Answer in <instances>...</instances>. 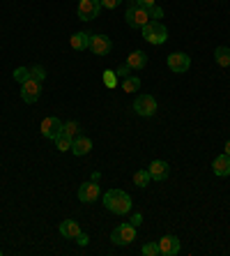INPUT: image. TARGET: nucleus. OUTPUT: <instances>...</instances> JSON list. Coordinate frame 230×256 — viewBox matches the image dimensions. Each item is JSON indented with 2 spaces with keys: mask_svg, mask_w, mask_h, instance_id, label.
<instances>
[{
  "mask_svg": "<svg viewBox=\"0 0 230 256\" xmlns=\"http://www.w3.org/2000/svg\"><path fill=\"white\" fill-rule=\"evenodd\" d=\"M104 206H106L108 212L115 214H127L131 210V196L122 190H108L104 196H101Z\"/></svg>",
  "mask_w": 230,
  "mask_h": 256,
  "instance_id": "1",
  "label": "nucleus"
},
{
  "mask_svg": "<svg viewBox=\"0 0 230 256\" xmlns=\"http://www.w3.org/2000/svg\"><path fill=\"white\" fill-rule=\"evenodd\" d=\"M141 30H143V40L150 44H164L168 40V28L161 21H150Z\"/></svg>",
  "mask_w": 230,
  "mask_h": 256,
  "instance_id": "2",
  "label": "nucleus"
},
{
  "mask_svg": "<svg viewBox=\"0 0 230 256\" xmlns=\"http://www.w3.org/2000/svg\"><path fill=\"white\" fill-rule=\"evenodd\" d=\"M124 18H127V26H129V28H143L145 24L152 21V12L145 10V7H138V5L131 2L129 10H127V14H124Z\"/></svg>",
  "mask_w": 230,
  "mask_h": 256,
  "instance_id": "3",
  "label": "nucleus"
},
{
  "mask_svg": "<svg viewBox=\"0 0 230 256\" xmlns=\"http://www.w3.org/2000/svg\"><path fill=\"white\" fill-rule=\"evenodd\" d=\"M111 240L115 244H120V247L134 242V240H136V226H134V224H120V226L113 228Z\"/></svg>",
  "mask_w": 230,
  "mask_h": 256,
  "instance_id": "4",
  "label": "nucleus"
},
{
  "mask_svg": "<svg viewBox=\"0 0 230 256\" xmlns=\"http://www.w3.org/2000/svg\"><path fill=\"white\" fill-rule=\"evenodd\" d=\"M134 114L143 116V118H150V116L157 114V100L152 95H138L134 100Z\"/></svg>",
  "mask_w": 230,
  "mask_h": 256,
  "instance_id": "5",
  "label": "nucleus"
},
{
  "mask_svg": "<svg viewBox=\"0 0 230 256\" xmlns=\"http://www.w3.org/2000/svg\"><path fill=\"white\" fill-rule=\"evenodd\" d=\"M101 12V2L99 0H78V18L81 21H92Z\"/></svg>",
  "mask_w": 230,
  "mask_h": 256,
  "instance_id": "6",
  "label": "nucleus"
},
{
  "mask_svg": "<svg viewBox=\"0 0 230 256\" xmlns=\"http://www.w3.org/2000/svg\"><path fill=\"white\" fill-rule=\"evenodd\" d=\"M166 62H168L171 72H175V74H184V72H189V67H191V58L187 54H182V51L171 54Z\"/></svg>",
  "mask_w": 230,
  "mask_h": 256,
  "instance_id": "7",
  "label": "nucleus"
},
{
  "mask_svg": "<svg viewBox=\"0 0 230 256\" xmlns=\"http://www.w3.org/2000/svg\"><path fill=\"white\" fill-rule=\"evenodd\" d=\"M41 95V84L35 78H28L25 84H21V97H23L25 104H35Z\"/></svg>",
  "mask_w": 230,
  "mask_h": 256,
  "instance_id": "8",
  "label": "nucleus"
},
{
  "mask_svg": "<svg viewBox=\"0 0 230 256\" xmlns=\"http://www.w3.org/2000/svg\"><path fill=\"white\" fill-rule=\"evenodd\" d=\"M111 48H113L111 37H106V35H92L90 37V51H92L95 56H108L111 54Z\"/></svg>",
  "mask_w": 230,
  "mask_h": 256,
  "instance_id": "9",
  "label": "nucleus"
},
{
  "mask_svg": "<svg viewBox=\"0 0 230 256\" xmlns=\"http://www.w3.org/2000/svg\"><path fill=\"white\" fill-rule=\"evenodd\" d=\"M99 185H97V180H90V182H83L78 187V201L83 203H95L99 198Z\"/></svg>",
  "mask_w": 230,
  "mask_h": 256,
  "instance_id": "10",
  "label": "nucleus"
},
{
  "mask_svg": "<svg viewBox=\"0 0 230 256\" xmlns=\"http://www.w3.org/2000/svg\"><path fill=\"white\" fill-rule=\"evenodd\" d=\"M60 132H62V122H60V118H55V116H48V118L41 120V136L55 138Z\"/></svg>",
  "mask_w": 230,
  "mask_h": 256,
  "instance_id": "11",
  "label": "nucleus"
},
{
  "mask_svg": "<svg viewBox=\"0 0 230 256\" xmlns=\"http://www.w3.org/2000/svg\"><path fill=\"white\" fill-rule=\"evenodd\" d=\"M148 171H150V178H152V180L164 182V180L168 178V173H171V166H168L164 160H154L152 164L148 166Z\"/></svg>",
  "mask_w": 230,
  "mask_h": 256,
  "instance_id": "12",
  "label": "nucleus"
},
{
  "mask_svg": "<svg viewBox=\"0 0 230 256\" xmlns=\"http://www.w3.org/2000/svg\"><path fill=\"white\" fill-rule=\"evenodd\" d=\"M157 244H159V254L161 256H175L177 252H180V240H177L175 236H164Z\"/></svg>",
  "mask_w": 230,
  "mask_h": 256,
  "instance_id": "13",
  "label": "nucleus"
},
{
  "mask_svg": "<svg viewBox=\"0 0 230 256\" xmlns=\"http://www.w3.org/2000/svg\"><path fill=\"white\" fill-rule=\"evenodd\" d=\"M212 171L214 176H219V178H226V176H230V155H219L217 160L212 162Z\"/></svg>",
  "mask_w": 230,
  "mask_h": 256,
  "instance_id": "14",
  "label": "nucleus"
},
{
  "mask_svg": "<svg viewBox=\"0 0 230 256\" xmlns=\"http://www.w3.org/2000/svg\"><path fill=\"white\" fill-rule=\"evenodd\" d=\"M90 150H92V141H90L88 136H81V134H78V136L71 141V152H74L76 157L88 155Z\"/></svg>",
  "mask_w": 230,
  "mask_h": 256,
  "instance_id": "15",
  "label": "nucleus"
},
{
  "mask_svg": "<svg viewBox=\"0 0 230 256\" xmlns=\"http://www.w3.org/2000/svg\"><path fill=\"white\" fill-rule=\"evenodd\" d=\"M90 32H85V30H81V32H74L69 40L71 48H76V51H85V48H90Z\"/></svg>",
  "mask_w": 230,
  "mask_h": 256,
  "instance_id": "16",
  "label": "nucleus"
},
{
  "mask_svg": "<svg viewBox=\"0 0 230 256\" xmlns=\"http://www.w3.org/2000/svg\"><path fill=\"white\" fill-rule=\"evenodd\" d=\"M78 233H81V226H78V222H74V220H65L62 224H60V236H62V238L76 240Z\"/></svg>",
  "mask_w": 230,
  "mask_h": 256,
  "instance_id": "17",
  "label": "nucleus"
},
{
  "mask_svg": "<svg viewBox=\"0 0 230 256\" xmlns=\"http://www.w3.org/2000/svg\"><path fill=\"white\" fill-rule=\"evenodd\" d=\"M127 65H129L131 70H143V67L148 65V54H145V51H131V54L127 56Z\"/></svg>",
  "mask_w": 230,
  "mask_h": 256,
  "instance_id": "18",
  "label": "nucleus"
},
{
  "mask_svg": "<svg viewBox=\"0 0 230 256\" xmlns=\"http://www.w3.org/2000/svg\"><path fill=\"white\" fill-rule=\"evenodd\" d=\"M214 60L219 67H230V48L228 46H217L214 51Z\"/></svg>",
  "mask_w": 230,
  "mask_h": 256,
  "instance_id": "19",
  "label": "nucleus"
},
{
  "mask_svg": "<svg viewBox=\"0 0 230 256\" xmlns=\"http://www.w3.org/2000/svg\"><path fill=\"white\" fill-rule=\"evenodd\" d=\"M53 141H55V148H58L60 152H67V150H71V141H74V138L67 136L65 132H60V134L53 138Z\"/></svg>",
  "mask_w": 230,
  "mask_h": 256,
  "instance_id": "20",
  "label": "nucleus"
},
{
  "mask_svg": "<svg viewBox=\"0 0 230 256\" xmlns=\"http://www.w3.org/2000/svg\"><path fill=\"white\" fill-rule=\"evenodd\" d=\"M150 180H152V178H150V171H148V168H141V171L134 173V185L141 187V190L150 185Z\"/></svg>",
  "mask_w": 230,
  "mask_h": 256,
  "instance_id": "21",
  "label": "nucleus"
},
{
  "mask_svg": "<svg viewBox=\"0 0 230 256\" xmlns=\"http://www.w3.org/2000/svg\"><path fill=\"white\" fill-rule=\"evenodd\" d=\"M122 88H124V92H136V90L141 88V78L131 74V76H127L122 81Z\"/></svg>",
  "mask_w": 230,
  "mask_h": 256,
  "instance_id": "22",
  "label": "nucleus"
},
{
  "mask_svg": "<svg viewBox=\"0 0 230 256\" xmlns=\"http://www.w3.org/2000/svg\"><path fill=\"white\" fill-rule=\"evenodd\" d=\"M62 132H65L67 136L76 138L78 134H81V127H78V122H76V120H69V122H62Z\"/></svg>",
  "mask_w": 230,
  "mask_h": 256,
  "instance_id": "23",
  "label": "nucleus"
},
{
  "mask_svg": "<svg viewBox=\"0 0 230 256\" xmlns=\"http://www.w3.org/2000/svg\"><path fill=\"white\" fill-rule=\"evenodd\" d=\"M28 78H30V67H16V70H14V81L25 84Z\"/></svg>",
  "mask_w": 230,
  "mask_h": 256,
  "instance_id": "24",
  "label": "nucleus"
},
{
  "mask_svg": "<svg viewBox=\"0 0 230 256\" xmlns=\"http://www.w3.org/2000/svg\"><path fill=\"white\" fill-rule=\"evenodd\" d=\"M104 86H106V88H115V86H118V74L113 70L104 72Z\"/></svg>",
  "mask_w": 230,
  "mask_h": 256,
  "instance_id": "25",
  "label": "nucleus"
},
{
  "mask_svg": "<svg viewBox=\"0 0 230 256\" xmlns=\"http://www.w3.org/2000/svg\"><path fill=\"white\" fill-rule=\"evenodd\" d=\"M30 78H35V81H44V78H46V70H44V67L41 65H35V67H30Z\"/></svg>",
  "mask_w": 230,
  "mask_h": 256,
  "instance_id": "26",
  "label": "nucleus"
},
{
  "mask_svg": "<svg viewBox=\"0 0 230 256\" xmlns=\"http://www.w3.org/2000/svg\"><path fill=\"white\" fill-rule=\"evenodd\" d=\"M141 252L145 256H157V254H159V244H157V242H148V244H143Z\"/></svg>",
  "mask_w": 230,
  "mask_h": 256,
  "instance_id": "27",
  "label": "nucleus"
},
{
  "mask_svg": "<svg viewBox=\"0 0 230 256\" xmlns=\"http://www.w3.org/2000/svg\"><path fill=\"white\" fill-rule=\"evenodd\" d=\"M115 74H118V78H120V76L127 78V76H131V74H134V70H131V67L127 65V62H124V65H120L118 70H115Z\"/></svg>",
  "mask_w": 230,
  "mask_h": 256,
  "instance_id": "28",
  "label": "nucleus"
},
{
  "mask_svg": "<svg viewBox=\"0 0 230 256\" xmlns=\"http://www.w3.org/2000/svg\"><path fill=\"white\" fill-rule=\"evenodd\" d=\"M131 2H134V5H138V7H145V10H152V7L157 5L154 0H131Z\"/></svg>",
  "mask_w": 230,
  "mask_h": 256,
  "instance_id": "29",
  "label": "nucleus"
},
{
  "mask_svg": "<svg viewBox=\"0 0 230 256\" xmlns=\"http://www.w3.org/2000/svg\"><path fill=\"white\" fill-rule=\"evenodd\" d=\"M99 2H101V7H106V10H115L122 0H99Z\"/></svg>",
  "mask_w": 230,
  "mask_h": 256,
  "instance_id": "30",
  "label": "nucleus"
},
{
  "mask_svg": "<svg viewBox=\"0 0 230 256\" xmlns=\"http://www.w3.org/2000/svg\"><path fill=\"white\" fill-rule=\"evenodd\" d=\"M76 242H78V244H81V247H85V244H88V242H90V238H88V236H85V233H83V231H81V233H78V236H76Z\"/></svg>",
  "mask_w": 230,
  "mask_h": 256,
  "instance_id": "31",
  "label": "nucleus"
},
{
  "mask_svg": "<svg viewBox=\"0 0 230 256\" xmlns=\"http://www.w3.org/2000/svg\"><path fill=\"white\" fill-rule=\"evenodd\" d=\"M141 220H143L141 212H136V214H134V220H131V222H134V226H138V224H141Z\"/></svg>",
  "mask_w": 230,
  "mask_h": 256,
  "instance_id": "32",
  "label": "nucleus"
},
{
  "mask_svg": "<svg viewBox=\"0 0 230 256\" xmlns=\"http://www.w3.org/2000/svg\"><path fill=\"white\" fill-rule=\"evenodd\" d=\"M226 155H230V141H226Z\"/></svg>",
  "mask_w": 230,
  "mask_h": 256,
  "instance_id": "33",
  "label": "nucleus"
},
{
  "mask_svg": "<svg viewBox=\"0 0 230 256\" xmlns=\"http://www.w3.org/2000/svg\"><path fill=\"white\" fill-rule=\"evenodd\" d=\"M0 254H2V250H0Z\"/></svg>",
  "mask_w": 230,
  "mask_h": 256,
  "instance_id": "34",
  "label": "nucleus"
}]
</instances>
